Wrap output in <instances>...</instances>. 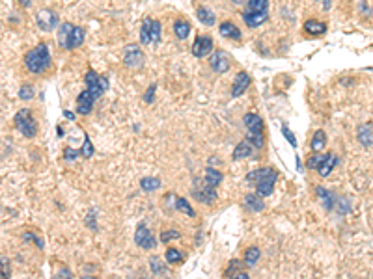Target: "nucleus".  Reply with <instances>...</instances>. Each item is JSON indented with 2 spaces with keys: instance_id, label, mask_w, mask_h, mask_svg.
Listing matches in <instances>:
<instances>
[{
  "instance_id": "nucleus-1",
  "label": "nucleus",
  "mask_w": 373,
  "mask_h": 279,
  "mask_svg": "<svg viewBox=\"0 0 373 279\" xmlns=\"http://www.w3.org/2000/svg\"><path fill=\"white\" fill-rule=\"evenodd\" d=\"M24 67L34 74H41L51 67V52L45 43H39L24 54Z\"/></svg>"
},
{
  "instance_id": "nucleus-2",
  "label": "nucleus",
  "mask_w": 373,
  "mask_h": 279,
  "mask_svg": "<svg viewBox=\"0 0 373 279\" xmlns=\"http://www.w3.org/2000/svg\"><path fill=\"white\" fill-rule=\"evenodd\" d=\"M243 123H245L246 130H248L246 140H250L256 149H261L263 144H265V138H263V119L257 114H254V112H250V114H245Z\"/></svg>"
},
{
  "instance_id": "nucleus-3",
  "label": "nucleus",
  "mask_w": 373,
  "mask_h": 279,
  "mask_svg": "<svg viewBox=\"0 0 373 279\" xmlns=\"http://www.w3.org/2000/svg\"><path fill=\"white\" fill-rule=\"evenodd\" d=\"M13 123L17 127V130H19L22 136H26V138H34L36 132H38V125L34 121V117L28 108H21V110L15 114V117H13Z\"/></svg>"
},
{
  "instance_id": "nucleus-4",
  "label": "nucleus",
  "mask_w": 373,
  "mask_h": 279,
  "mask_svg": "<svg viewBox=\"0 0 373 279\" xmlns=\"http://www.w3.org/2000/svg\"><path fill=\"white\" fill-rule=\"evenodd\" d=\"M192 196L194 199H198L200 203L205 205H211L216 201V190L211 185L205 183V179H194V185H192Z\"/></svg>"
},
{
  "instance_id": "nucleus-5",
  "label": "nucleus",
  "mask_w": 373,
  "mask_h": 279,
  "mask_svg": "<svg viewBox=\"0 0 373 279\" xmlns=\"http://www.w3.org/2000/svg\"><path fill=\"white\" fill-rule=\"evenodd\" d=\"M84 82H86V90L92 93L94 97H101L103 93L108 90V80L107 76H101L97 74L96 71H88L84 76Z\"/></svg>"
},
{
  "instance_id": "nucleus-6",
  "label": "nucleus",
  "mask_w": 373,
  "mask_h": 279,
  "mask_svg": "<svg viewBox=\"0 0 373 279\" xmlns=\"http://www.w3.org/2000/svg\"><path fill=\"white\" fill-rule=\"evenodd\" d=\"M36 22H38V28L43 32H53L56 28V24H58V15L54 13L53 10H41L38 11V15H36Z\"/></svg>"
},
{
  "instance_id": "nucleus-7",
  "label": "nucleus",
  "mask_w": 373,
  "mask_h": 279,
  "mask_svg": "<svg viewBox=\"0 0 373 279\" xmlns=\"http://www.w3.org/2000/svg\"><path fill=\"white\" fill-rule=\"evenodd\" d=\"M209 65H211V69H213L215 73L222 74V73H226L228 69H230V65H232V56H230L226 51H216L211 54Z\"/></svg>"
},
{
  "instance_id": "nucleus-8",
  "label": "nucleus",
  "mask_w": 373,
  "mask_h": 279,
  "mask_svg": "<svg viewBox=\"0 0 373 279\" xmlns=\"http://www.w3.org/2000/svg\"><path fill=\"white\" fill-rule=\"evenodd\" d=\"M123 63L127 67H142L144 65V52L140 49L138 45H127L125 47V54H123Z\"/></svg>"
},
{
  "instance_id": "nucleus-9",
  "label": "nucleus",
  "mask_w": 373,
  "mask_h": 279,
  "mask_svg": "<svg viewBox=\"0 0 373 279\" xmlns=\"http://www.w3.org/2000/svg\"><path fill=\"white\" fill-rule=\"evenodd\" d=\"M135 242L137 246L142 249H151L157 242H155V237L151 235V231L148 229L146 223H138V227L135 231Z\"/></svg>"
},
{
  "instance_id": "nucleus-10",
  "label": "nucleus",
  "mask_w": 373,
  "mask_h": 279,
  "mask_svg": "<svg viewBox=\"0 0 373 279\" xmlns=\"http://www.w3.org/2000/svg\"><path fill=\"white\" fill-rule=\"evenodd\" d=\"M213 52V39L209 36H198L192 43V54L196 58H205Z\"/></svg>"
},
{
  "instance_id": "nucleus-11",
  "label": "nucleus",
  "mask_w": 373,
  "mask_h": 279,
  "mask_svg": "<svg viewBox=\"0 0 373 279\" xmlns=\"http://www.w3.org/2000/svg\"><path fill=\"white\" fill-rule=\"evenodd\" d=\"M94 103H96V97L88 92V90H84V92L77 97V114L88 115L94 110Z\"/></svg>"
},
{
  "instance_id": "nucleus-12",
  "label": "nucleus",
  "mask_w": 373,
  "mask_h": 279,
  "mask_svg": "<svg viewBox=\"0 0 373 279\" xmlns=\"http://www.w3.org/2000/svg\"><path fill=\"white\" fill-rule=\"evenodd\" d=\"M73 30H75V24L71 22H62L60 26H58V34H56V37H58V45L62 47V49H71V37H73Z\"/></svg>"
},
{
  "instance_id": "nucleus-13",
  "label": "nucleus",
  "mask_w": 373,
  "mask_h": 279,
  "mask_svg": "<svg viewBox=\"0 0 373 279\" xmlns=\"http://www.w3.org/2000/svg\"><path fill=\"white\" fill-rule=\"evenodd\" d=\"M250 86V74L246 71H239L234 78V86H232V97H239L246 92V88Z\"/></svg>"
},
{
  "instance_id": "nucleus-14",
  "label": "nucleus",
  "mask_w": 373,
  "mask_h": 279,
  "mask_svg": "<svg viewBox=\"0 0 373 279\" xmlns=\"http://www.w3.org/2000/svg\"><path fill=\"white\" fill-rule=\"evenodd\" d=\"M273 175H276V169H273V167H259V169L250 171V173L245 177V181L248 185H257V183L265 181L267 177H273Z\"/></svg>"
},
{
  "instance_id": "nucleus-15",
  "label": "nucleus",
  "mask_w": 373,
  "mask_h": 279,
  "mask_svg": "<svg viewBox=\"0 0 373 279\" xmlns=\"http://www.w3.org/2000/svg\"><path fill=\"white\" fill-rule=\"evenodd\" d=\"M218 32H220V36L224 37H228V39H241V36H243V32L239 30V26L232 21H224L220 22V26H218Z\"/></svg>"
},
{
  "instance_id": "nucleus-16",
  "label": "nucleus",
  "mask_w": 373,
  "mask_h": 279,
  "mask_svg": "<svg viewBox=\"0 0 373 279\" xmlns=\"http://www.w3.org/2000/svg\"><path fill=\"white\" fill-rule=\"evenodd\" d=\"M254 144L250 140H243L235 145L234 149V160H241V158H248V156L254 155Z\"/></svg>"
},
{
  "instance_id": "nucleus-17",
  "label": "nucleus",
  "mask_w": 373,
  "mask_h": 279,
  "mask_svg": "<svg viewBox=\"0 0 373 279\" xmlns=\"http://www.w3.org/2000/svg\"><path fill=\"white\" fill-rule=\"evenodd\" d=\"M269 19V13L263 11V13H252V11H245L243 13V21L246 22V26H250V28H256L259 24H263V22Z\"/></svg>"
},
{
  "instance_id": "nucleus-18",
  "label": "nucleus",
  "mask_w": 373,
  "mask_h": 279,
  "mask_svg": "<svg viewBox=\"0 0 373 279\" xmlns=\"http://www.w3.org/2000/svg\"><path fill=\"white\" fill-rule=\"evenodd\" d=\"M278 179V173L273 177H267L265 181H261V183H257L256 185V194L259 197H265V196H271L273 194V190H275V183H276Z\"/></svg>"
},
{
  "instance_id": "nucleus-19",
  "label": "nucleus",
  "mask_w": 373,
  "mask_h": 279,
  "mask_svg": "<svg viewBox=\"0 0 373 279\" xmlns=\"http://www.w3.org/2000/svg\"><path fill=\"white\" fill-rule=\"evenodd\" d=\"M245 205L248 210H252V212H261L263 208H265V203H263V199L257 196V194H246L245 196Z\"/></svg>"
},
{
  "instance_id": "nucleus-20",
  "label": "nucleus",
  "mask_w": 373,
  "mask_h": 279,
  "mask_svg": "<svg viewBox=\"0 0 373 279\" xmlns=\"http://www.w3.org/2000/svg\"><path fill=\"white\" fill-rule=\"evenodd\" d=\"M358 142L362 145H366V147H370L373 142V127L370 123H366V125H360L358 127Z\"/></svg>"
},
{
  "instance_id": "nucleus-21",
  "label": "nucleus",
  "mask_w": 373,
  "mask_h": 279,
  "mask_svg": "<svg viewBox=\"0 0 373 279\" xmlns=\"http://www.w3.org/2000/svg\"><path fill=\"white\" fill-rule=\"evenodd\" d=\"M203 179H205V183H207V185H211L215 188V186L220 185V181L224 179V175L218 171V169H216V167L207 166V167H205V173H203Z\"/></svg>"
},
{
  "instance_id": "nucleus-22",
  "label": "nucleus",
  "mask_w": 373,
  "mask_h": 279,
  "mask_svg": "<svg viewBox=\"0 0 373 279\" xmlns=\"http://www.w3.org/2000/svg\"><path fill=\"white\" fill-rule=\"evenodd\" d=\"M315 192H317V196H319L321 203H323V207L327 208V210H332V208H334V205H336V197H338V196H334L332 192L325 190V188H317Z\"/></svg>"
},
{
  "instance_id": "nucleus-23",
  "label": "nucleus",
  "mask_w": 373,
  "mask_h": 279,
  "mask_svg": "<svg viewBox=\"0 0 373 279\" xmlns=\"http://www.w3.org/2000/svg\"><path fill=\"white\" fill-rule=\"evenodd\" d=\"M336 164H338V158H336V155L334 153H327V158H325V162H323V166H321L319 169V175L321 177H327V175H331V171L336 167Z\"/></svg>"
},
{
  "instance_id": "nucleus-24",
  "label": "nucleus",
  "mask_w": 373,
  "mask_h": 279,
  "mask_svg": "<svg viewBox=\"0 0 373 279\" xmlns=\"http://www.w3.org/2000/svg\"><path fill=\"white\" fill-rule=\"evenodd\" d=\"M304 32H308L312 36H319V34L327 32V24L321 21H315V19H310V21L304 22Z\"/></svg>"
},
{
  "instance_id": "nucleus-25",
  "label": "nucleus",
  "mask_w": 373,
  "mask_h": 279,
  "mask_svg": "<svg viewBox=\"0 0 373 279\" xmlns=\"http://www.w3.org/2000/svg\"><path fill=\"white\" fill-rule=\"evenodd\" d=\"M174 34H176L177 39H187L189 34H191V24L187 21H183V19H177L174 22Z\"/></svg>"
},
{
  "instance_id": "nucleus-26",
  "label": "nucleus",
  "mask_w": 373,
  "mask_h": 279,
  "mask_svg": "<svg viewBox=\"0 0 373 279\" xmlns=\"http://www.w3.org/2000/svg\"><path fill=\"white\" fill-rule=\"evenodd\" d=\"M198 19H200V22H203L205 26H213L215 24V13L209 8H205V6H200L198 8Z\"/></svg>"
},
{
  "instance_id": "nucleus-27",
  "label": "nucleus",
  "mask_w": 373,
  "mask_h": 279,
  "mask_svg": "<svg viewBox=\"0 0 373 279\" xmlns=\"http://www.w3.org/2000/svg\"><path fill=\"white\" fill-rule=\"evenodd\" d=\"M312 151L314 153H319L321 149L327 145V134L323 132V130H315V134H314V138H312Z\"/></svg>"
},
{
  "instance_id": "nucleus-28",
  "label": "nucleus",
  "mask_w": 373,
  "mask_h": 279,
  "mask_svg": "<svg viewBox=\"0 0 373 279\" xmlns=\"http://www.w3.org/2000/svg\"><path fill=\"white\" fill-rule=\"evenodd\" d=\"M140 188L144 192H153V190H159L160 188V179L159 177H144L140 181Z\"/></svg>"
},
{
  "instance_id": "nucleus-29",
  "label": "nucleus",
  "mask_w": 373,
  "mask_h": 279,
  "mask_svg": "<svg viewBox=\"0 0 373 279\" xmlns=\"http://www.w3.org/2000/svg\"><path fill=\"white\" fill-rule=\"evenodd\" d=\"M151 21L153 19H144V22H142V28H140V43L142 45L151 43Z\"/></svg>"
},
{
  "instance_id": "nucleus-30",
  "label": "nucleus",
  "mask_w": 373,
  "mask_h": 279,
  "mask_svg": "<svg viewBox=\"0 0 373 279\" xmlns=\"http://www.w3.org/2000/svg\"><path fill=\"white\" fill-rule=\"evenodd\" d=\"M269 8V2L267 0H248L246 2V11H252V13H263Z\"/></svg>"
},
{
  "instance_id": "nucleus-31",
  "label": "nucleus",
  "mask_w": 373,
  "mask_h": 279,
  "mask_svg": "<svg viewBox=\"0 0 373 279\" xmlns=\"http://www.w3.org/2000/svg\"><path fill=\"white\" fill-rule=\"evenodd\" d=\"M325 158L327 155H321V153H314V155L308 156V160H306V167L308 169H319L323 162H325Z\"/></svg>"
},
{
  "instance_id": "nucleus-32",
  "label": "nucleus",
  "mask_w": 373,
  "mask_h": 279,
  "mask_svg": "<svg viewBox=\"0 0 373 279\" xmlns=\"http://www.w3.org/2000/svg\"><path fill=\"white\" fill-rule=\"evenodd\" d=\"M176 208H177L179 212H183V214H187V216H191V218L196 214V212L192 210L191 203H189L185 197H177V199H176Z\"/></svg>"
},
{
  "instance_id": "nucleus-33",
  "label": "nucleus",
  "mask_w": 373,
  "mask_h": 279,
  "mask_svg": "<svg viewBox=\"0 0 373 279\" xmlns=\"http://www.w3.org/2000/svg\"><path fill=\"white\" fill-rule=\"evenodd\" d=\"M164 257H166V260H168L170 264H179V262L183 260V253L176 248H168L166 249V253H164Z\"/></svg>"
},
{
  "instance_id": "nucleus-34",
  "label": "nucleus",
  "mask_w": 373,
  "mask_h": 279,
  "mask_svg": "<svg viewBox=\"0 0 373 279\" xmlns=\"http://www.w3.org/2000/svg\"><path fill=\"white\" fill-rule=\"evenodd\" d=\"M334 208H336V210H340L341 214H345V212H349V210H351V201H349L347 197L338 196L336 197V205H334Z\"/></svg>"
},
{
  "instance_id": "nucleus-35",
  "label": "nucleus",
  "mask_w": 373,
  "mask_h": 279,
  "mask_svg": "<svg viewBox=\"0 0 373 279\" xmlns=\"http://www.w3.org/2000/svg\"><path fill=\"white\" fill-rule=\"evenodd\" d=\"M257 259H259V249H257L256 246H252V248L246 249V253H245V262L248 264V266L256 264Z\"/></svg>"
},
{
  "instance_id": "nucleus-36",
  "label": "nucleus",
  "mask_w": 373,
  "mask_h": 279,
  "mask_svg": "<svg viewBox=\"0 0 373 279\" xmlns=\"http://www.w3.org/2000/svg\"><path fill=\"white\" fill-rule=\"evenodd\" d=\"M84 41V30L80 28V26H75L73 30V37H71V49H77V47H80Z\"/></svg>"
},
{
  "instance_id": "nucleus-37",
  "label": "nucleus",
  "mask_w": 373,
  "mask_h": 279,
  "mask_svg": "<svg viewBox=\"0 0 373 279\" xmlns=\"http://www.w3.org/2000/svg\"><path fill=\"white\" fill-rule=\"evenodd\" d=\"M179 237H181V235H179V231H176V229H168V231H162L159 238H160V242L168 244L170 240H177Z\"/></svg>"
},
{
  "instance_id": "nucleus-38",
  "label": "nucleus",
  "mask_w": 373,
  "mask_h": 279,
  "mask_svg": "<svg viewBox=\"0 0 373 279\" xmlns=\"http://www.w3.org/2000/svg\"><path fill=\"white\" fill-rule=\"evenodd\" d=\"M149 266H151V272L155 274V276H164V266H162V262H160L157 257H151L149 259Z\"/></svg>"
},
{
  "instance_id": "nucleus-39",
  "label": "nucleus",
  "mask_w": 373,
  "mask_h": 279,
  "mask_svg": "<svg viewBox=\"0 0 373 279\" xmlns=\"http://www.w3.org/2000/svg\"><path fill=\"white\" fill-rule=\"evenodd\" d=\"M160 22L159 21H151V43L153 45H159L160 41Z\"/></svg>"
},
{
  "instance_id": "nucleus-40",
  "label": "nucleus",
  "mask_w": 373,
  "mask_h": 279,
  "mask_svg": "<svg viewBox=\"0 0 373 279\" xmlns=\"http://www.w3.org/2000/svg\"><path fill=\"white\" fill-rule=\"evenodd\" d=\"M34 97V88L30 86V84H24V86H21V90H19V99L21 101H30Z\"/></svg>"
},
{
  "instance_id": "nucleus-41",
  "label": "nucleus",
  "mask_w": 373,
  "mask_h": 279,
  "mask_svg": "<svg viewBox=\"0 0 373 279\" xmlns=\"http://www.w3.org/2000/svg\"><path fill=\"white\" fill-rule=\"evenodd\" d=\"M80 155L84 156V158H90V156L94 155V145L90 142V136L84 134V145H82V149H80Z\"/></svg>"
},
{
  "instance_id": "nucleus-42",
  "label": "nucleus",
  "mask_w": 373,
  "mask_h": 279,
  "mask_svg": "<svg viewBox=\"0 0 373 279\" xmlns=\"http://www.w3.org/2000/svg\"><path fill=\"white\" fill-rule=\"evenodd\" d=\"M53 279H73V274L69 268H58L54 272Z\"/></svg>"
},
{
  "instance_id": "nucleus-43",
  "label": "nucleus",
  "mask_w": 373,
  "mask_h": 279,
  "mask_svg": "<svg viewBox=\"0 0 373 279\" xmlns=\"http://www.w3.org/2000/svg\"><path fill=\"white\" fill-rule=\"evenodd\" d=\"M0 262H2V279H10V264H8L6 255L0 257Z\"/></svg>"
},
{
  "instance_id": "nucleus-44",
  "label": "nucleus",
  "mask_w": 373,
  "mask_h": 279,
  "mask_svg": "<svg viewBox=\"0 0 373 279\" xmlns=\"http://www.w3.org/2000/svg\"><path fill=\"white\" fill-rule=\"evenodd\" d=\"M282 134L286 136V140H288V142H289V144H291V145H293V147H297V140H295V134H293V132L289 130V129H288V127H286V125L282 127Z\"/></svg>"
},
{
  "instance_id": "nucleus-45",
  "label": "nucleus",
  "mask_w": 373,
  "mask_h": 279,
  "mask_svg": "<svg viewBox=\"0 0 373 279\" xmlns=\"http://www.w3.org/2000/svg\"><path fill=\"white\" fill-rule=\"evenodd\" d=\"M155 90H157V86L155 84H151L148 88V92H146V95H144V101L146 103H153V95H155Z\"/></svg>"
},
{
  "instance_id": "nucleus-46",
  "label": "nucleus",
  "mask_w": 373,
  "mask_h": 279,
  "mask_svg": "<svg viewBox=\"0 0 373 279\" xmlns=\"http://www.w3.org/2000/svg\"><path fill=\"white\" fill-rule=\"evenodd\" d=\"M22 238H24V240H28V238H30V240H32V242H36L39 248H43V242L38 237H36V235H32V233H24V235H22Z\"/></svg>"
},
{
  "instance_id": "nucleus-47",
  "label": "nucleus",
  "mask_w": 373,
  "mask_h": 279,
  "mask_svg": "<svg viewBox=\"0 0 373 279\" xmlns=\"http://www.w3.org/2000/svg\"><path fill=\"white\" fill-rule=\"evenodd\" d=\"M77 155H80V151L77 153L75 149H71V147H67V149H65V155H64V156H65V160H73V158H75Z\"/></svg>"
},
{
  "instance_id": "nucleus-48",
  "label": "nucleus",
  "mask_w": 373,
  "mask_h": 279,
  "mask_svg": "<svg viewBox=\"0 0 373 279\" xmlns=\"http://www.w3.org/2000/svg\"><path fill=\"white\" fill-rule=\"evenodd\" d=\"M237 268H241V262H239V260H232L230 266H228V274L234 272V276H235V274H237Z\"/></svg>"
},
{
  "instance_id": "nucleus-49",
  "label": "nucleus",
  "mask_w": 373,
  "mask_h": 279,
  "mask_svg": "<svg viewBox=\"0 0 373 279\" xmlns=\"http://www.w3.org/2000/svg\"><path fill=\"white\" fill-rule=\"evenodd\" d=\"M94 216H96V208H90V212H88V223H90L92 229H96V220H94Z\"/></svg>"
},
{
  "instance_id": "nucleus-50",
  "label": "nucleus",
  "mask_w": 373,
  "mask_h": 279,
  "mask_svg": "<svg viewBox=\"0 0 373 279\" xmlns=\"http://www.w3.org/2000/svg\"><path fill=\"white\" fill-rule=\"evenodd\" d=\"M234 279H250V276H248L246 272H237L234 276Z\"/></svg>"
},
{
  "instance_id": "nucleus-51",
  "label": "nucleus",
  "mask_w": 373,
  "mask_h": 279,
  "mask_svg": "<svg viewBox=\"0 0 373 279\" xmlns=\"http://www.w3.org/2000/svg\"><path fill=\"white\" fill-rule=\"evenodd\" d=\"M64 115L67 117V119H75V114H73V112H67V110H65Z\"/></svg>"
},
{
  "instance_id": "nucleus-52",
  "label": "nucleus",
  "mask_w": 373,
  "mask_h": 279,
  "mask_svg": "<svg viewBox=\"0 0 373 279\" xmlns=\"http://www.w3.org/2000/svg\"><path fill=\"white\" fill-rule=\"evenodd\" d=\"M82 279H97V278H94V276H86V278H82Z\"/></svg>"
}]
</instances>
